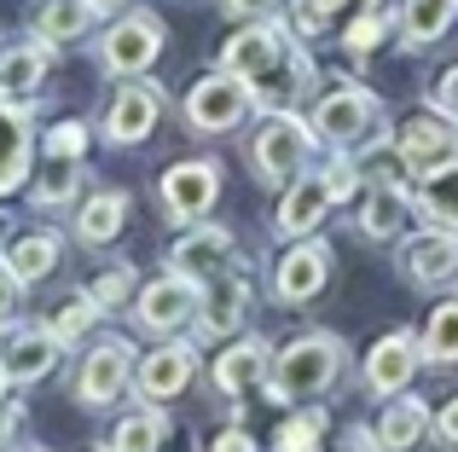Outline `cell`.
<instances>
[{
  "label": "cell",
  "mask_w": 458,
  "mask_h": 452,
  "mask_svg": "<svg viewBox=\"0 0 458 452\" xmlns=\"http://www.w3.org/2000/svg\"><path fill=\"white\" fill-rule=\"evenodd\" d=\"M348 372V348L343 337H325V331H308V337L284 342L267 365V400L273 406H308V400H325Z\"/></svg>",
  "instance_id": "cell-1"
},
{
  "label": "cell",
  "mask_w": 458,
  "mask_h": 452,
  "mask_svg": "<svg viewBox=\"0 0 458 452\" xmlns=\"http://www.w3.org/2000/svg\"><path fill=\"white\" fill-rule=\"evenodd\" d=\"M308 157H313V128L296 122L291 111H273L250 139V163H256V174L267 186H291L308 169Z\"/></svg>",
  "instance_id": "cell-2"
},
{
  "label": "cell",
  "mask_w": 458,
  "mask_h": 452,
  "mask_svg": "<svg viewBox=\"0 0 458 452\" xmlns=\"http://www.w3.org/2000/svg\"><path fill=\"white\" fill-rule=\"evenodd\" d=\"M250 105H256V93H250L244 76H233V70L203 76L198 88L186 93V128H198V134H233L250 116Z\"/></svg>",
  "instance_id": "cell-3"
},
{
  "label": "cell",
  "mask_w": 458,
  "mask_h": 452,
  "mask_svg": "<svg viewBox=\"0 0 458 452\" xmlns=\"http://www.w3.org/2000/svg\"><path fill=\"white\" fill-rule=\"evenodd\" d=\"M371 122H377V93L371 88H331V93L313 99V122L308 128H313V139L348 151Z\"/></svg>",
  "instance_id": "cell-4"
},
{
  "label": "cell",
  "mask_w": 458,
  "mask_h": 452,
  "mask_svg": "<svg viewBox=\"0 0 458 452\" xmlns=\"http://www.w3.org/2000/svg\"><path fill=\"white\" fill-rule=\"evenodd\" d=\"M325 279H331V244H319V238H291V249H284L279 267H273V296H279L284 307H302L325 290Z\"/></svg>",
  "instance_id": "cell-5"
},
{
  "label": "cell",
  "mask_w": 458,
  "mask_h": 452,
  "mask_svg": "<svg viewBox=\"0 0 458 452\" xmlns=\"http://www.w3.org/2000/svg\"><path fill=\"white\" fill-rule=\"evenodd\" d=\"M157 58H163V23H157L151 12L123 18V23H116V29L99 41V64L111 70V76H140V70H151Z\"/></svg>",
  "instance_id": "cell-6"
},
{
  "label": "cell",
  "mask_w": 458,
  "mask_h": 452,
  "mask_svg": "<svg viewBox=\"0 0 458 452\" xmlns=\"http://www.w3.org/2000/svg\"><path fill=\"white\" fill-rule=\"evenodd\" d=\"M250 93H256L261 111H291V105H302L308 93H313V64H308V53H302L296 41H284L279 58H267V64L250 76Z\"/></svg>",
  "instance_id": "cell-7"
},
{
  "label": "cell",
  "mask_w": 458,
  "mask_h": 452,
  "mask_svg": "<svg viewBox=\"0 0 458 452\" xmlns=\"http://www.w3.org/2000/svg\"><path fill=\"white\" fill-rule=\"evenodd\" d=\"M215 197H221V169H215L209 157L174 163V169L163 174V209H168V221H180V226L203 221L215 209Z\"/></svg>",
  "instance_id": "cell-8"
},
{
  "label": "cell",
  "mask_w": 458,
  "mask_h": 452,
  "mask_svg": "<svg viewBox=\"0 0 458 452\" xmlns=\"http://www.w3.org/2000/svg\"><path fill=\"white\" fill-rule=\"evenodd\" d=\"M134 319H140V331H151V337H163V331H180L186 319H198V284H191L186 272L168 267L163 279H151L146 290H140Z\"/></svg>",
  "instance_id": "cell-9"
},
{
  "label": "cell",
  "mask_w": 458,
  "mask_h": 452,
  "mask_svg": "<svg viewBox=\"0 0 458 452\" xmlns=\"http://www.w3.org/2000/svg\"><path fill=\"white\" fill-rule=\"evenodd\" d=\"M168 267L186 272L191 284H203V279H215V272H233L238 267V244H233L226 226H198V221H191L186 238L168 249Z\"/></svg>",
  "instance_id": "cell-10"
},
{
  "label": "cell",
  "mask_w": 458,
  "mask_h": 452,
  "mask_svg": "<svg viewBox=\"0 0 458 452\" xmlns=\"http://www.w3.org/2000/svg\"><path fill=\"white\" fill-rule=\"evenodd\" d=\"M418 360H424V342H418L412 331H389V337H377L371 354H366V389L377 400H394L418 377Z\"/></svg>",
  "instance_id": "cell-11"
},
{
  "label": "cell",
  "mask_w": 458,
  "mask_h": 452,
  "mask_svg": "<svg viewBox=\"0 0 458 452\" xmlns=\"http://www.w3.org/2000/svg\"><path fill=\"white\" fill-rule=\"evenodd\" d=\"M244 319H250V284L238 272H215V279L198 284V337L203 342L233 337Z\"/></svg>",
  "instance_id": "cell-12"
},
{
  "label": "cell",
  "mask_w": 458,
  "mask_h": 452,
  "mask_svg": "<svg viewBox=\"0 0 458 452\" xmlns=\"http://www.w3.org/2000/svg\"><path fill=\"white\" fill-rule=\"evenodd\" d=\"M128 389H134V354H128V342H99V348L81 360L76 400L81 406H111Z\"/></svg>",
  "instance_id": "cell-13"
},
{
  "label": "cell",
  "mask_w": 458,
  "mask_h": 452,
  "mask_svg": "<svg viewBox=\"0 0 458 452\" xmlns=\"http://www.w3.org/2000/svg\"><path fill=\"white\" fill-rule=\"evenodd\" d=\"M58 354H64V342H58V331H53V325L12 331V337L0 342V365H6L12 383H41V377H53Z\"/></svg>",
  "instance_id": "cell-14"
},
{
  "label": "cell",
  "mask_w": 458,
  "mask_h": 452,
  "mask_svg": "<svg viewBox=\"0 0 458 452\" xmlns=\"http://www.w3.org/2000/svg\"><path fill=\"white\" fill-rule=\"evenodd\" d=\"M412 221V197L401 192V180H371L360 186V232L366 244H394Z\"/></svg>",
  "instance_id": "cell-15"
},
{
  "label": "cell",
  "mask_w": 458,
  "mask_h": 452,
  "mask_svg": "<svg viewBox=\"0 0 458 452\" xmlns=\"http://www.w3.org/2000/svg\"><path fill=\"white\" fill-rule=\"evenodd\" d=\"M394 146H401L406 174H429V169H441V163L458 157V134L441 116H412V122L394 134Z\"/></svg>",
  "instance_id": "cell-16"
},
{
  "label": "cell",
  "mask_w": 458,
  "mask_h": 452,
  "mask_svg": "<svg viewBox=\"0 0 458 452\" xmlns=\"http://www.w3.org/2000/svg\"><path fill=\"white\" fill-rule=\"evenodd\" d=\"M191 372H198V354H191L186 342H168V348H157L151 360H140L134 389H140V400H157V406H163V400L186 395Z\"/></svg>",
  "instance_id": "cell-17"
},
{
  "label": "cell",
  "mask_w": 458,
  "mask_h": 452,
  "mask_svg": "<svg viewBox=\"0 0 458 452\" xmlns=\"http://www.w3.org/2000/svg\"><path fill=\"white\" fill-rule=\"evenodd\" d=\"M401 267H406L412 284H447L458 272V226H429V232H418L412 244H406Z\"/></svg>",
  "instance_id": "cell-18"
},
{
  "label": "cell",
  "mask_w": 458,
  "mask_h": 452,
  "mask_svg": "<svg viewBox=\"0 0 458 452\" xmlns=\"http://www.w3.org/2000/svg\"><path fill=\"white\" fill-rule=\"evenodd\" d=\"M157 116H163V93L157 88H123L111 99V116H105V139L111 146H140V139L157 128Z\"/></svg>",
  "instance_id": "cell-19"
},
{
  "label": "cell",
  "mask_w": 458,
  "mask_h": 452,
  "mask_svg": "<svg viewBox=\"0 0 458 452\" xmlns=\"http://www.w3.org/2000/svg\"><path fill=\"white\" fill-rule=\"evenodd\" d=\"M331 186H325V174H296L291 186L279 192V232L284 238H308L313 226L325 221V209H331Z\"/></svg>",
  "instance_id": "cell-20"
},
{
  "label": "cell",
  "mask_w": 458,
  "mask_h": 452,
  "mask_svg": "<svg viewBox=\"0 0 458 452\" xmlns=\"http://www.w3.org/2000/svg\"><path fill=\"white\" fill-rule=\"evenodd\" d=\"M371 435H377V452H412L424 435H436V418L418 395H394L389 412L371 423Z\"/></svg>",
  "instance_id": "cell-21"
},
{
  "label": "cell",
  "mask_w": 458,
  "mask_h": 452,
  "mask_svg": "<svg viewBox=\"0 0 458 452\" xmlns=\"http://www.w3.org/2000/svg\"><path fill=\"white\" fill-rule=\"evenodd\" d=\"M30 174V111L0 93V192H18Z\"/></svg>",
  "instance_id": "cell-22"
},
{
  "label": "cell",
  "mask_w": 458,
  "mask_h": 452,
  "mask_svg": "<svg viewBox=\"0 0 458 452\" xmlns=\"http://www.w3.org/2000/svg\"><path fill=\"white\" fill-rule=\"evenodd\" d=\"M267 365H273L267 342L244 337V342H233V348L215 360V383H221V395H244V389L267 383Z\"/></svg>",
  "instance_id": "cell-23"
},
{
  "label": "cell",
  "mask_w": 458,
  "mask_h": 452,
  "mask_svg": "<svg viewBox=\"0 0 458 452\" xmlns=\"http://www.w3.org/2000/svg\"><path fill=\"white\" fill-rule=\"evenodd\" d=\"M284 41H291V35H279L273 23H261V18H256L250 29H238L233 41L221 46V64L233 70V76H244V81H250L261 64H267V58H279V46H284Z\"/></svg>",
  "instance_id": "cell-24"
},
{
  "label": "cell",
  "mask_w": 458,
  "mask_h": 452,
  "mask_svg": "<svg viewBox=\"0 0 458 452\" xmlns=\"http://www.w3.org/2000/svg\"><path fill=\"white\" fill-rule=\"evenodd\" d=\"M47 64H53V53H47L41 41L6 46V53H0V93H6V99H30L47 81Z\"/></svg>",
  "instance_id": "cell-25"
},
{
  "label": "cell",
  "mask_w": 458,
  "mask_h": 452,
  "mask_svg": "<svg viewBox=\"0 0 458 452\" xmlns=\"http://www.w3.org/2000/svg\"><path fill=\"white\" fill-rule=\"evenodd\" d=\"M123 221H128V192H93L88 204H81V215H76V238L81 244H111L116 232H123Z\"/></svg>",
  "instance_id": "cell-26"
},
{
  "label": "cell",
  "mask_w": 458,
  "mask_h": 452,
  "mask_svg": "<svg viewBox=\"0 0 458 452\" xmlns=\"http://www.w3.org/2000/svg\"><path fill=\"white\" fill-rule=\"evenodd\" d=\"M6 267L18 272L23 284L47 279V272L58 267V232H23V238H12V249H6Z\"/></svg>",
  "instance_id": "cell-27"
},
{
  "label": "cell",
  "mask_w": 458,
  "mask_h": 452,
  "mask_svg": "<svg viewBox=\"0 0 458 452\" xmlns=\"http://www.w3.org/2000/svg\"><path fill=\"white\" fill-rule=\"evenodd\" d=\"M93 18H99L93 0H47L35 29H41V41H76V35L93 29Z\"/></svg>",
  "instance_id": "cell-28"
},
{
  "label": "cell",
  "mask_w": 458,
  "mask_h": 452,
  "mask_svg": "<svg viewBox=\"0 0 458 452\" xmlns=\"http://www.w3.org/2000/svg\"><path fill=\"white\" fill-rule=\"evenodd\" d=\"M163 435H168V418L157 412V400H151V406H140V412H128V418H116L111 452H157V447H163Z\"/></svg>",
  "instance_id": "cell-29"
},
{
  "label": "cell",
  "mask_w": 458,
  "mask_h": 452,
  "mask_svg": "<svg viewBox=\"0 0 458 452\" xmlns=\"http://www.w3.org/2000/svg\"><path fill=\"white\" fill-rule=\"evenodd\" d=\"M453 6H458V0H406V6H401V35H406V46L441 41V35H447V23H453Z\"/></svg>",
  "instance_id": "cell-30"
},
{
  "label": "cell",
  "mask_w": 458,
  "mask_h": 452,
  "mask_svg": "<svg viewBox=\"0 0 458 452\" xmlns=\"http://www.w3.org/2000/svg\"><path fill=\"white\" fill-rule=\"evenodd\" d=\"M418 204L441 226H458V157L441 163V169H429V174H418Z\"/></svg>",
  "instance_id": "cell-31"
},
{
  "label": "cell",
  "mask_w": 458,
  "mask_h": 452,
  "mask_svg": "<svg viewBox=\"0 0 458 452\" xmlns=\"http://www.w3.org/2000/svg\"><path fill=\"white\" fill-rule=\"evenodd\" d=\"M81 192V157H47V169L35 174V204L41 209H58V204H70V197Z\"/></svg>",
  "instance_id": "cell-32"
},
{
  "label": "cell",
  "mask_w": 458,
  "mask_h": 452,
  "mask_svg": "<svg viewBox=\"0 0 458 452\" xmlns=\"http://www.w3.org/2000/svg\"><path fill=\"white\" fill-rule=\"evenodd\" d=\"M325 447V412L313 406H296L291 423H279V441H273V452H319Z\"/></svg>",
  "instance_id": "cell-33"
},
{
  "label": "cell",
  "mask_w": 458,
  "mask_h": 452,
  "mask_svg": "<svg viewBox=\"0 0 458 452\" xmlns=\"http://www.w3.org/2000/svg\"><path fill=\"white\" fill-rule=\"evenodd\" d=\"M424 360H458V302L436 307L424 331Z\"/></svg>",
  "instance_id": "cell-34"
},
{
  "label": "cell",
  "mask_w": 458,
  "mask_h": 452,
  "mask_svg": "<svg viewBox=\"0 0 458 452\" xmlns=\"http://www.w3.org/2000/svg\"><path fill=\"white\" fill-rule=\"evenodd\" d=\"M99 314H105V307L93 302V296H76V302H64V307L53 314V331H58V342H81L93 325H99Z\"/></svg>",
  "instance_id": "cell-35"
},
{
  "label": "cell",
  "mask_w": 458,
  "mask_h": 452,
  "mask_svg": "<svg viewBox=\"0 0 458 452\" xmlns=\"http://www.w3.org/2000/svg\"><path fill=\"white\" fill-rule=\"evenodd\" d=\"M383 35H389V18H383V12H377V6H371V12H360V18H354V23H348V35H343V46H348V53H354V58H366V53H371V46H377V41H383Z\"/></svg>",
  "instance_id": "cell-36"
},
{
  "label": "cell",
  "mask_w": 458,
  "mask_h": 452,
  "mask_svg": "<svg viewBox=\"0 0 458 452\" xmlns=\"http://www.w3.org/2000/svg\"><path fill=\"white\" fill-rule=\"evenodd\" d=\"M128 284H134V272H128V267H111V272H105V279H93V302H99V307H123L128 302Z\"/></svg>",
  "instance_id": "cell-37"
},
{
  "label": "cell",
  "mask_w": 458,
  "mask_h": 452,
  "mask_svg": "<svg viewBox=\"0 0 458 452\" xmlns=\"http://www.w3.org/2000/svg\"><path fill=\"white\" fill-rule=\"evenodd\" d=\"M81 146H88V128L81 122H64L47 134V157H81Z\"/></svg>",
  "instance_id": "cell-38"
},
{
  "label": "cell",
  "mask_w": 458,
  "mask_h": 452,
  "mask_svg": "<svg viewBox=\"0 0 458 452\" xmlns=\"http://www.w3.org/2000/svg\"><path fill=\"white\" fill-rule=\"evenodd\" d=\"M291 23L296 35H319L331 23V12H325V0H291Z\"/></svg>",
  "instance_id": "cell-39"
},
{
  "label": "cell",
  "mask_w": 458,
  "mask_h": 452,
  "mask_svg": "<svg viewBox=\"0 0 458 452\" xmlns=\"http://www.w3.org/2000/svg\"><path fill=\"white\" fill-rule=\"evenodd\" d=\"M354 180H360V174H354V163H348V157H336L331 169H325V186H331L336 204H343V197H354Z\"/></svg>",
  "instance_id": "cell-40"
},
{
  "label": "cell",
  "mask_w": 458,
  "mask_h": 452,
  "mask_svg": "<svg viewBox=\"0 0 458 452\" xmlns=\"http://www.w3.org/2000/svg\"><path fill=\"white\" fill-rule=\"evenodd\" d=\"M221 12H226V18L256 23V18H267V12H279V0H221Z\"/></svg>",
  "instance_id": "cell-41"
},
{
  "label": "cell",
  "mask_w": 458,
  "mask_h": 452,
  "mask_svg": "<svg viewBox=\"0 0 458 452\" xmlns=\"http://www.w3.org/2000/svg\"><path fill=\"white\" fill-rule=\"evenodd\" d=\"M18 296H23V279L6 267V261H0V319H12V314H18Z\"/></svg>",
  "instance_id": "cell-42"
},
{
  "label": "cell",
  "mask_w": 458,
  "mask_h": 452,
  "mask_svg": "<svg viewBox=\"0 0 458 452\" xmlns=\"http://www.w3.org/2000/svg\"><path fill=\"white\" fill-rule=\"evenodd\" d=\"M436 441L458 452V395H453V400H447V406H441V412H436Z\"/></svg>",
  "instance_id": "cell-43"
},
{
  "label": "cell",
  "mask_w": 458,
  "mask_h": 452,
  "mask_svg": "<svg viewBox=\"0 0 458 452\" xmlns=\"http://www.w3.org/2000/svg\"><path fill=\"white\" fill-rule=\"evenodd\" d=\"M436 111H441V116H458V64L436 81Z\"/></svg>",
  "instance_id": "cell-44"
},
{
  "label": "cell",
  "mask_w": 458,
  "mask_h": 452,
  "mask_svg": "<svg viewBox=\"0 0 458 452\" xmlns=\"http://www.w3.org/2000/svg\"><path fill=\"white\" fill-rule=\"evenodd\" d=\"M331 452H377V435H371V430H343Z\"/></svg>",
  "instance_id": "cell-45"
},
{
  "label": "cell",
  "mask_w": 458,
  "mask_h": 452,
  "mask_svg": "<svg viewBox=\"0 0 458 452\" xmlns=\"http://www.w3.org/2000/svg\"><path fill=\"white\" fill-rule=\"evenodd\" d=\"M215 452H256V441H250L244 430H226L221 441H215Z\"/></svg>",
  "instance_id": "cell-46"
},
{
  "label": "cell",
  "mask_w": 458,
  "mask_h": 452,
  "mask_svg": "<svg viewBox=\"0 0 458 452\" xmlns=\"http://www.w3.org/2000/svg\"><path fill=\"white\" fill-rule=\"evenodd\" d=\"M18 418H23V412H18V406H0V447H6V441H12V430H18Z\"/></svg>",
  "instance_id": "cell-47"
},
{
  "label": "cell",
  "mask_w": 458,
  "mask_h": 452,
  "mask_svg": "<svg viewBox=\"0 0 458 452\" xmlns=\"http://www.w3.org/2000/svg\"><path fill=\"white\" fill-rule=\"evenodd\" d=\"M93 6H99V12H116V6H128V0H93Z\"/></svg>",
  "instance_id": "cell-48"
},
{
  "label": "cell",
  "mask_w": 458,
  "mask_h": 452,
  "mask_svg": "<svg viewBox=\"0 0 458 452\" xmlns=\"http://www.w3.org/2000/svg\"><path fill=\"white\" fill-rule=\"evenodd\" d=\"M366 6H383V0H366Z\"/></svg>",
  "instance_id": "cell-49"
},
{
  "label": "cell",
  "mask_w": 458,
  "mask_h": 452,
  "mask_svg": "<svg viewBox=\"0 0 458 452\" xmlns=\"http://www.w3.org/2000/svg\"><path fill=\"white\" fill-rule=\"evenodd\" d=\"M30 452H35V447H30Z\"/></svg>",
  "instance_id": "cell-50"
}]
</instances>
